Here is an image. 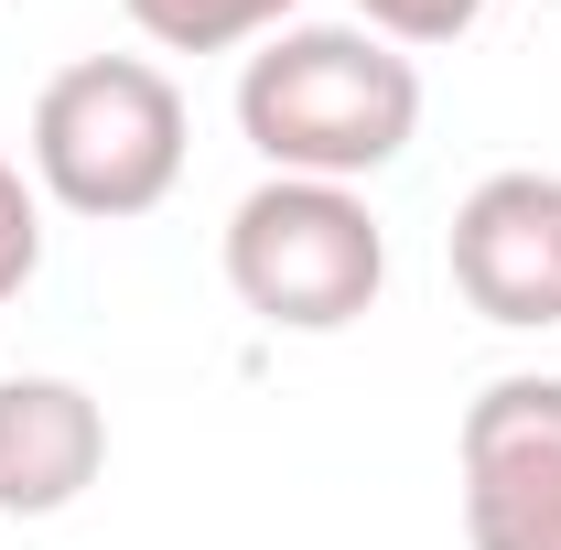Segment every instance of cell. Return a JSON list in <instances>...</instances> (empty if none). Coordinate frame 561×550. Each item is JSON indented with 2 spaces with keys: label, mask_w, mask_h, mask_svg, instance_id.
Returning <instances> with one entry per match:
<instances>
[{
  "label": "cell",
  "mask_w": 561,
  "mask_h": 550,
  "mask_svg": "<svg viewBox=\"0 0 561 550\" xmlns=\"http://www.w3.org/2000/svg\"><path fill=\"white\" fill-rule=\"evenodd\" d=\"M454 291L507 324V335H551L561 324V173H486L454 206Z\"/></svg>",
  "instance_id": "cell-5"
},
{
  "label": "cell",
  "mask_w": 561,
  "mask_h": 550,
  "mask_svg": "<svg viewBox=\"0 0 561 550\" xmlns=\"http://www.w3.org/2000/svg\"><path fill=\"white\" fill-rule=\"evenodd\" d=\"M119 11L162 55H238V44H271L291 22V0H119Z\"/></svg>",
  "instance_id": "cell-7"
},
{
  "label": "cell",
  "mask_w": 561,
  "mask_h": 550,
  "mask_svg": "<svg viewBox=\"0 0 561 550\" xmlns=\"http://www.w3.org/2000/svg\"><path fill=\"white\" fill-rule=\"evenodd\" d=\"M346 22H367L400 55H432V44H465L486 22V0H346Z\"/></svg>",
  "instance_id": "cell-8"
},
{
  "label": "cell",
  "mask_w": 561,
  "mask_h": 550,
  "mask_svg": "<svg viewBox=\"0 0 561 550\" xmlns=\"http://www.w3.org/2000/svg\"><path fill=\"white\" fill-rule=\"evenodd\" d=\"M238 140L302 184H367L421 140V66L367 22H280L238 66Z\"/></svg>",
  "instance_id": "cell-1"
},
{
  "label": "cell",
  "mask_w": 561,
  "mask_h": 550,
  "mask_svg": "<svg viewBox=\"0 0 561 550\" xmlns=\"http://www.w3.org/2000/svg\"><path fill=\"white\" fill-rule=\"evenodd\" d=\"M227 291L271 335H346L389 291V227L356 184L260 173L227 216Z\"/></svg>",
  "instance_id": "cell-3"
},
{
  "label": "cell",
  "mask_w": 561,
  "mask_h": 550,
  "mask_svg": "<svg viewBox=\"0 0 561 550\" xmlns=\"http://www.w3.org/2000/svg\"><path fill=\"white\" fill-rule=\"evenodd\" d=\"M44 280V184L0 151V302H22Z\"/></svg>",
  "instance_id": "cell-9"
},
{
  "label": "cell",
  "mask_w": 561,
  "mask_h": 550,
  "mask_svg": "<svg viewBox=\"0 0 561 550\" xmlns=\"http://www.w3.org/2000/svg\"><path fill=\"white\" fill-rule=\"evenodd\" d=\"M465 550H561V378H486L454 432Z\"/></svg>",
  "instance_id": "cell-4"
},
{
  "label": "cell",
  "mask_w": 561,
  "mask_h": 550,
  "mask_svg": "<svg viewBox=\"0 0 561 550\" xmlns=\"http://www.w3.org/2000/svg\"><path fill=\"white\" fill-rule=\"evenodd\" d=\"M22 151H33L44 206L87 216V227H130L184 184L195 119H184V87L151 55H76V66L44 76Z\"/></svg>",
  "instance_id": "cell-2"
},
{
  "label": "cell",
  "mask_w": 561,
  "mask_h": 550,
  "mask_svg": "<svg viewBox=\"0 0 561 550\" xmlns=\"http://www.w3.org/2000/svg\"><path fill=\"white\" fill-rule=\"evenodd\" d=\"M108 475V411L76 378H0V518H66Z\"/></svg>",
  "instance_id": "cell-6"
}]
</instances>
